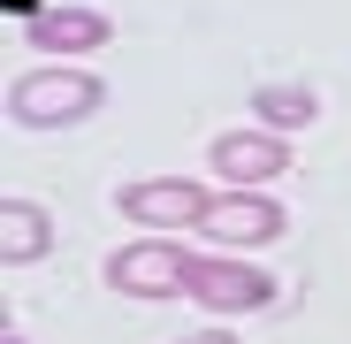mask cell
I'll use <instances>...</instances> for the list:
<instances>
[{
    "instance_id": "6da1fadb",
    "label": "cell",
    "mask_w": 351,
    "mask_h": 344,
    "mask_svg": "<svg viewBox=\"0 0 351 344\" xmlns=\"http://www.w3.org/2000/svg\"><path fill=\"white\" fill-rule=\"evenodd\" d=\"M99 100H107V84L84 62H31L8 84V123H23V130H77V123L99 115Z\"/></svg>"
},
{
    "instance_id": "7a4b0ae2",
    "label": "cell",
    "mask_w": 351,
    "mask_h": 344,
    "mask_svg": "<svg viewBox=\"0 0 351 344\" xmlns=\"http://www.w3.org/2000/svg\"><path fill=\"white\" fill-rule=\"evenodd\" d=\"M191 245L176 238V229H145L138 245H114L99 260V283L107 291H123L138 306H168V299H184V283H191Z\"/></svg>"
},
{
    "instance_id": "3957f363",
    "label": "cell",
    "mask_w": 351,
    "mask_h": 344,
    "mask_svg": "<svg viewBox=\"0 0 351 344\" xmlns=\"http://www.w3.org/2000/svg\"><path fill=\"white\" fill-rule=\"evenodd\" d=\"M214 184H191V176H138V184H114V214L138 222V229H206L214 214Z\"/></svg>"
},
{
    "instance_id": "277c9868",
    "label": "cell",
    "mask_w": 351,
    "mask_h": 344,
    "mask_svg": "<svg viewBox=\"0 0 351 344\" xmlns=\"http://www.w3.org/2000/svg\"><path fill=\"white\" fill-rule=\"evenodd\" d=\"M206 168L221 192H267L275 176H290V138L267 130V123H237L206 146Z\"/></svg>"
},
{
    "instance_id": "5b68a950",
    "label": "cell",
    "mask_w": 351,
    "mask_h": 344,
    "mask_svg": "<svg viewBox=\"0 0 351 344\" xmlns=\"http://www.w3.org/2000/svg\"><path fill=\"white\" fill-rule=\"evenodd\" d=\"M184 299L206 306V314H260V306H275V275L252 268L245 253H199Z\"/></svg>"
},
{
    "instance_id": "8992f818",
    "label": "cell",
    "mask_w": 351,
    "mask_h": 344,
    "mask_svg": "<svg viewBox=\"0 0 351 344\" xmlns=\"http://www.w3.org/2000/svg\"><path fill=\"white\" fill-rule=\"evenodd\" d=\"M114 38V16L107 8H84V0H46V8L23 23V46L38 62H84Z\"/></svg>"
},
{
    "instance_id": "52a82bcc",
    "label": "cell",
    "mask_w": 351,
    "mask_h": 344,
    "mask_svg": "<svg viewBox=\"0 0 351 344\" xmlns=\"http://www.w3.org/2000/svg\"><path fill=\"white\" fill-rule=\"evenodd\" d=\"M282 229H290V214H282L275 192H221L214 214H206V238L214 245H275Z\"/></svg>"
},
{
    "instance_id": "ba28073f",
    "label": "cell",
    "mask_w": 351,
    "mask_h": 344,
    "mask_svg": "<svg viewBox=\"0 0 351 344\" xmlns=\"http://www.w3.org/2000/svg\"><path fill=\"white\" fill-rule=\"evenodd\" d=\"M53 253V214L38 199H0V260L8 268H31Z\"/></svg>"
},
{
    "instance_id": "9c48e42d",
    "label": "cell",
    "mask_w": 351,
    "mask_h": 344,
    "mask_svg": "<svg viewBox=\"0 0 351 344\" xmlns=\"http://www.w3.org/2000/svg\"><path fill=\"white\" fill-rule=\"evenodd\" d=\"M252 123L298 138V130L321 123V92H313V84H260V92H252Z\"/></svg>"
},
{
    "instance_id": "30bf717a",
    "label": "cell",
    "mask_w": 351,
    "mask_h": 344,
    "mask_svg": "<svg viewBox=\"0 0 351 344\" xmlns=\"http://www.w3.org/2000/svg\"><path fill=\"white\" fill-rule=\"evenodd\" d=\"M176 344H237V329H221V321H214V329H191V336H176Z\"/></svg>"
},
{
    "instance_id": "8fae6325",
    "label": "cell",
    "mask_w": 351,
    "mask_h": 344,
    "mask_svg": "<svg viewBox=\"0 0 351 344\" xmlns=\"http://www.w3.org/2000/svg\"><path fill=\"white\" fill-rule=\"evenodd\" d=\"M0 344H31V336H23V329H0Z\"/></svg>"
}]
</instances>
